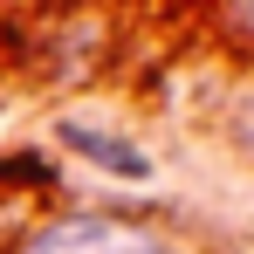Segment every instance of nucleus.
I'll return each instance as SVG.
<instances>
[{
  "instance_id": "nucleus-2",
  "label": "nucleus",
  "mask_w": 254,
  "mask_h": 254,
  "mask_svg": "<svg viewBox=\"0 0 254 254\" xmlns=\"http://www.w3.org/2000/svg\"><path fill=\"white\" fill-rule=\"evenodd\" d=\"M62 144L69 151H83L89 165H103V172H117V179H151V158L130 144V137H110V130H89V124H62Z\"/></svg>"
},
{
  "instance_id": "nucleus-1",
  "label": "nucleus",
  "mask_w": 254,
  "mask_h": 254,
  "mask_svg": "<svg viewBox=\"0 0 254 254\" xmlns=\"http://www.w3.org/2000/svg\"><path fill=\"white\" fill-rule=\"evenodd\" d=\"M21 254H165L144 227H124V220H55L42 227Z\"/></svg>"
}]
</instances>
